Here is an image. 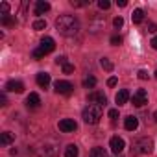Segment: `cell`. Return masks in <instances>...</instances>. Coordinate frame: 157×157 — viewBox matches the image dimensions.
<instances>
[{"label": "cell", "mask_w": 157, "mask_h": 157, "mask_svg": "<svg viewBox=\"0 0 157 157\" xmlns=\"http://www.w3.org/2000/svg\"><path fill=\"white\" fill-rule=\"evenodd\" d=\"M89 2L87 0H70V6L72 8H83V6H87Z\"/></svg>", "instance_id": "cell-26"}, {"label": "cell", "mask_w": 157, "mask_h": 157, "mask_svg": "<svg viewBox=\"0 0 157 157\" xmlns=\"http://www.w3.org/2000/svg\"><path fill=\"white\" fill-rule=\"evenodd\" d=\"M155 78H157V70H155Z\"/></svg>", "instance_id": "cell-41"}, {"label": "cell", "mask_w": 157, "mask_h": 157, "mask_svg": "<svg viewBox=\"0 0 157 157\" xmlns=\"http://www.w3.org/2000/svg\"><path fill=\"white\" fill-rule=\"evenodd\" d=\"M54 48H56L54 39H52V37H44V39L41 41L39 48H37V50H33V57H35V59H41V57H44L46 54L54 52Z\"/></svg>", "instance_id": "cell-3"}, {"label": "cell", "mask_w": 157, "mask_h": 157, "mask_svg": "<svg viewBox=\"0 0 157 157\" xmlns=\"http://www.w3.org/2000/svg\"><path fill=\"white\" fill-rule=\"evenodd\" d=\"M85 124H98L100 118H102V105H96V104H89L83 113H82Z\"/></svg>", "instance_id": "cell-2"}, {"label": "cell", "mask_w": 157, "mask_h": 157, "mask_svg": "<svg viewBox=\"0 0 157 157\" xmlns=\"http://www.w3.org/2000/svg\"><path fill=\"white\" fill-rule=\"evenodd\" d=\"M98 8H100V10H109V8H111V2H107V0H100V2H98Z\"/></svg>", "instance_id": "cell-27"}, {"label": "cell", "mask_w": 157, "mask_h": 157, "mask_svg": "<svg viewBox=\"0 0 157 157\" xmlns=\"http://www.w3.org/2000/svg\"><path fill=\"white\" fill-rule=\"evenodd\" d=\"M100 65H102V68H104V70H107V72H111V70H113V63H111L107 57H102V59H100Z\"/></svg>", "instance_id": "cell-22"}, {"label": "cell", "mask_w": 157, "mask_h": 157, "mask_svg": "<svg viewBox=\"0 0 157 157\" xmlns=\"http://www.w3.org/2000/svg\"><path fill=\"white\" fill-rule=\"evenodd\" d=\"M63 72H65V74H72V72H74V65H70V63L65 65V67H63Z\"/></svg>", "instance_id": "cell-31"}, {"label": "cell", "mask_w": 157, "mask_h": 157, "mask_svg": "<svg viewBox=\"0 0 157 157\" xmlns=\"http://www.w3.org/2000/svg\"><path fill=\"white\" fill-rule=\"evenodd\" d=\"M37 157H57V148L54 144H44L43 148H39Z\"/></svg>", "instance_id": "cell-9"}, {"label": "cell", "mask_w": 157, "mask_h": 157, "mask_svg": "<svg viewBox=\"0 0 157 157\" xmlns=\"http://www.w3.org/2000/svg\"><path fill=\"white\" fill-rule=\"evenodd\" d=\"M56 63H57V65H61V67H65V65H68V61H67V57H65V56H59V57L56 59Z\"/></svg>", "instance_id": "cell-30"}, {"label": "cell", "mask_w": 157, "mask_h": 157, "mask_svg": "<svg viewBox=\"0 0 157 157\" xmlns=\"http://www.w3.org/2000/svg\"><path fill=\"white\" fill-rule=\"evenodd\" d=\"M2 24H4V26H15V19H13L11 15H4V17H2Z\"/></svg>", "instance_id": "cell-24"}, {"label": "cell", "mask_w": 157, "mask_h": 157, "mask_svg": "<svg viewBox=\"0 0 157 157\" xmlns=\"http://www.w3.org/2000/svg\"><path fill=\"white\" fill-rule=\"evenodd\" d=\"M13 140H15V135H13L11 131H4V133H2V144H4V146L11 144Z\"/></svg>", "instance_id": "cell-19"}, {"label": "cell", "mask_w": 157, "mask_h": 157, "mask_svg": "<svg viewBox=\"0 0 157 157\" xmlns=\"http://www.w3.org/2000/svg\"><path fill=\"white\" fill-rule=\"evenodd\" d=\"M78 146L76 144H68L67 148H65V157H78Z\"/></svg>", "instance_id": "cell-18"}, {"label": "cell", "mask_w": 157, "mask_h": 157, "mask_svg": "<svg viewBox=\"0 0 157 157\" xmlns=\"http://www.w3.org/2000/svg\"><path fill=\"white\" fill-rule=\"evenodd\" d=\"M94 85H96V78L89 76V78H85V80H83V87H85V89H91V87H94Z\"/></svg>", "instance_id": "cell-23"}, {"label": "cell", "mask_w": 157, "mask_h": 157, "mask_svg": "<svg viewBox=\"0 0 157 157\" xmlns=\"http://www.w3.org/2000/svg\"><path fill=\"white\" fill-rule=\"evenodd\" d=\"M120 43H122V37H120V35H113V37H111V44H113V46H118Z\"/></svg>", "instance_id": "cell-29"}, {"label": "cell", "mask_w": 157, "mask_h": 157, "mask_svg": "<svg viewBox=\"0 0 157 157\" xmlns=\"http://www.w3.org/2000/svg\"><path fill=\"white\" fill-rule=\"evenodd\" d=\"M56 30L65 35V37H70V35H76L78 30H80V22L74 15H61L57 21H56Z\"/></svg>", "instance_id": "cell-1"}, {"label": "cell", "mask_w": 157, "mask_h": 157, "mask_svg": "<svg viewBox=\"0 0 157 157\" xmlns=\"http://www.w3.org/2000/svg\"><path fill=\"white\" fill-rule=\"evenodd\" d=\"M128 100H129V93H128L126 89L118 91V93H117V96H115V102H117L118 105H124V104H128Z\"/></svg>", "instance_id": "cell-16"}, {"label": "cell", "mask_w": 157, "mask_h": 157, "mask_svg": "<svg viewBox=\"0 0 157 157\" xmlns=\"http://www.w3.org/2000/svg\"><path fill=\"white\" fill-rule=\"evenodd\" d=\"M8 11H10V4L8 2H2V17L8 15Z\"/></svg>", "instance_id": "cell-33"}, {"label": "cell", "mask_w": 157, "mask_h": 157, "mask_svg": "<svg viewBox=\"0 0 157 157\" xmlns=\"http://www.w3.org/2000/svg\"><path fill=\"white\" fill-rule=\"evenodd\" d=\"M137 76H139V80H146V78H148V72H146V70H142V68H140V70H139V72H137Z\"/></svg>", "instance_id": "cell-32"}, {"label": "cell", "mask_w": 157, "mask_h": 157, "mask_svg": "<svg viewBox=\"0 0 157 157\" xmlns=\"http://www.w3.org/2000/svg\"><path fill=\"white\" fill-rule=\"evenodd\" d=\"M109 146H111V151L118 155V153L124 150L126 142H124V139H120V137H113V139H111V142H109Z\"/></svg>", "instance_id": "cell-11"}, {"label": "cell", "mask_w": 157, "mask_h": 157, "mask_svg": "<svg viewBox=\"0 0 157 157\" xmlns=\"http://www.w3.org/2000/svg\"><path fill=\"white\" fill-rule=\"evenodd\" d=\"M135 151L139 153H151L153 151V140L150 137H142L135 142Z\"/></svg>", "instance_id": "cell-4"}, {"label": "cell", "mask_w": 157, "mask_h": 157, "mask_svg": "<svg viewBox=\"0 0 157 157\" xmlns=\"http://www.w3.org/2000/svg\"><path fill=\"white\" fill-rule=\"evenodd\" d=\"M109 117H111L113 120H115V118H118V109H111V111H109Z\"/></svg>", "instance_id": "cell-34"}, {"label": "cell", "mask_w": 157, "mask_h": 157, "mask_svg": "<svg viewBox=\"0 0 157 157\" xmlns=\"http://www.w3.org/2000/svg\"><path fill=\"white\" fill-rule=\"evenodd\" d=\"M46 28V21H43V19H39V21H35L33 22V30H37V32H41V30H44Z\"/></svg>", "instance_id": "cell-25"}, {"label": "cell", "mask_w": 157, "mask_h": 157, "mask_svg": "<svg viewBox=\"0 0 157 157\" xmlns=\"http://www.w3.org/2000/svg\"><path fill=\"white\" fill-rule=\"evenodd\" d=\"M131 100H133V105H135V107H142L144 104H148V93H146L144 89H139V91L133 94Z\"/></svg>", "instance_id": "cell-8"}, {"label": "cell", "mask_w": 157, "mask_h": 157, "mask_svg": "<svg viewBox=\"0 0 157 157\" xmlns=\"http://www.w3.org/2000/svg\"><path fill=\"white\" fill-rule=\"evenodd\" d=\"M148 32H157V24H150L148 26Z\"/></svg>", "instance_id": "cell-38"}, {"label": "cell", "mask_w": 157, "mask_h": 157, "mask_svg": "<svg viewBox=\"0 0 157 157\" xmlns=\"http://www.w3.org/2000/svg\"><path fill=\"white\" fill-rule=\"evenodd\" d=\"M117 4H118L120 8H126V6H128V2H126V0H118V2H117Z\"/></svg>", "instance_id": "cell-39"}, {"label": "cell", "mask_w": 157, "mask_h": 157, "mask_svg": "<svg viewBox=\"0 0 157 157\" xmlns=\"http://www.w3.org/2000/svg\"><path fill=\"white\" fill-rule=\"evenodd\" d=\"M37 85L39 87H44V89L50 85V74L48 72H39L37 74Z\"/></svg>", "instance_id": "cell-15"}, {"label": "cell", "mask_w": 157, "mask_h": 157, "mask_svg": "<svg viewBox=\"0 0 157 157\" xmlns=\"http://www.w3.org/2000/svg\"><path fill=\"white\" fill-rule=\"evenodd\" d=\"M6 91H11V93H22V91H24V83H22V82L10 80V82L6 83Z\"/></svg>", "instance_id": "cell-14"}, {"label": "cell", "mask_w": 157, "mask_h": 157, "mask_svg": "<svg viewBox=\"0 0 157 157\" xmlns=\"http://www.w3.org/2000/svg\"><path fill=\"white\" fill-rule=\"evenodd\" d=\"M150 44H151V48H153V50H157V35L151 39V43H150Z\"/></svg>", "instance_id": "cell-37"}, {"label": "cell", "mask_w": 157, "mask_h": 157, "mask_svg": "<svg viewBox=\"0 0 157 157\" xmlns=\"http://www.w3.org/2000/svg\"><path fill=\"white\" fill-rule=\"evenodd\" d=\"M57 128H59L63 133H72V131H76V129H78V124H76L72 118H63V120H59Z\"/></svg>", "instance_id": "cell-7"}, {"label": "cell", "mask_w": 157, "mask_h": 157, "mask_svg": "<svg viewBox=\"0 0 157 157\" xmlns=\"http://www.w3.org/2000/svg\"><path fill=\"white\" fill-rule=\"evenodd\" d=\"M107 85H109V87H115V85H117V78H109V80H107Z\"/></svg>", "instance_id": "cell-35"}, {"label": "cell", "mask_w": 157, "mask_h": 157, "mask_svg": "<svg viewBox=\"0 0 157 157\" xmlns=\"http://www.w3.org/2000/svg\"><path fill=\"white\" fill-rule=\"evenodd\" d=\"M124 128H126L128 131H135V129L139 128V118L133 117V115L126 117V118H124Z\"/></svg>", "instance_id": "cell-13"}, {"label": "cell", "mask_w": 157, "mask_h": 157, "mask_svg": "<svg viewBox=\"0 0 157 157\" xmlns=\"http://www.w3.org/2000/svg\"><path fill=\"white\" fill-rule=\"evenodd\" d=\"M91 157H107V153H105V150L104 148H93L91 150Z\"/></svg>", "instance_id": "cell-21"}, {"label": "cell", "mask_w": 157, "mask_h": 157, "mask_svg": "<svg viewBox=\"0 0 157 157\" xmlns=\"http://www.w3.org/2000/svg\"><path fill=\"white\" fill-rule=\"evenodd\" d=\"M26 105H28L30 109H37V107L41 105V96H39L37 93H30V96L26 98Z\"/></svg>", "instance_id": "cell-12"}, {"label": "cell", "mask_w": 157, "mask_h": 157, "mask_svg": "<svg viewBox=\"0 0 157 157\" xmlns=\"http://www.w3.org/2000/svg\"><path fill=\"white\" fill-rule=\"evenodd\" d=\"M8 100H6V94H0V105H6Z\"/></svg>", "instance_id": "cell-36"}, {"label": "cell", "mask_w": 157, "mask_h": 157, "mask_svg": "<svg viewBox=\"0 0 157 157\" xmlns=\"http://www.w3.org/2000/svg\"><path fill=\"white\" fill-rule=\"evenodd\" d=\"M113 24H115V28H122V26H124V19H122V17H115Z\"/></svg>", "instance_id": "cell-28"}, {"label": "cell", "mask_w": 157, "mask_h": 157, "mask_svg": "<svg viewBox=\"0 0 157 157\" xmlns=\"http://www.w3.org/2000/svg\"><path fill=\"white\" fill-rule=\"evenodd\" d=\"M54 89H56L57 94H65V96H68V94L74 93V85L70 82H65V80H57L54 83Z\"/></svg>", "instance_id": "cell-5"}, {"label": "cell", "mask_w": 157, "mask_h": 157, "mask_svg": "<svg viewBox=\"0 0 157 157\" xmlns=\"http://www.w3.org/2000/svg\"><path fill=\"white\" fill-rule=\"evenodd\" d=\"M46 11H50V4L44 2V0H39L35 4V15H44Z\"/></svg>", "instance_id": "cell-17"}, {"label": "cell", "mask_w": 157, "mask_h": 157, "mask_svg": "<svg viewBox=\"0 0 157 157\" xmlns=\"http://www.w3.org/2000/svg\"><path fill=\"white\" fill-rule=\"evenodd\" d=\"M131 19H133V22L135 24H139V22H142V19H144V11L139 8V10H135L133 11V15H131Z\"/></svg>", "instance_id": "cell-20"}, {"label": "cell", "mask_w": 157, "mask_h": 157, "mask_svg": "<svg viewBox=\"0 0 157 157\" xmlns=\"http://www.w3.org/2000/svg\"><path fill=\"white\" fill-rule=\"evenodd\" d=\"M89 102H91V104H96V105H105V104H107V98H105L104 93L94 91V93L89 94Z\"/></svg>", "instance_id": "cell-10"}, {"label": "cell", "mask_w": 157, "mask_h": 157, "mask_svg": "<svg viewBox=\"0 0 157 157\" xmlns=\"http://www.w3.org/2000/svg\"><path fill=\"white\" fill-rule=\"evenodd\" d=\"M153 120L157 122V109H155V113H153Z\"/></svg>", "instance_id": "cell-40"}, {"label": "cell", "mask_w": 157, "mask_h": 157, "mask_svg": "<svg viewBox=\"0 0 157 157\" xmlns=\"http://www.w3.org/2000/svg\"><path fill=\"white\" fill-rule=\"evenodd\" d=\"M104 22H105V19H104L102 15H98V13H93V19L89 21V30H91L93 33H98V32L104 28Z\"/></svg>", "instance_id": "cell-6"}]
</instances>
